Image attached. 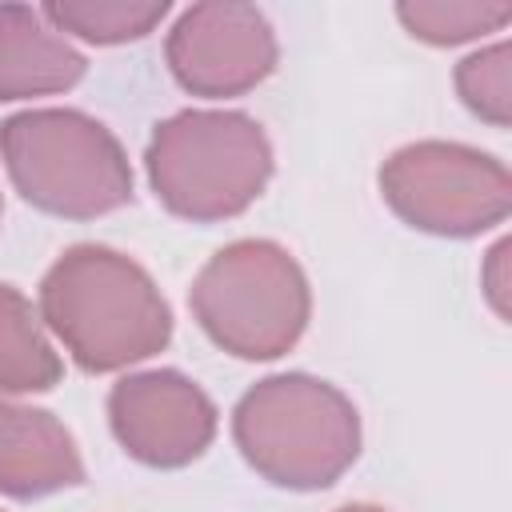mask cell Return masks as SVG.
<instances>
[{"label": "cell", "mask_w": 512, "mask_h": 512, "mask_svg": "<svg viewBox=\"0 0 512 512\" xmlns=\"http://www.w3.org/2000/svg\"><path fill=\"white\" fill-rule=\"evenodd\" d=\"M60 380V356L44 336L40 312L24 292L0 284V392H48Z\"/></svg>", "instance_id": "obj_11"}, {"label": "cell", "mask_w": 512, "mask_h": 512, "mask_svg": "<svg viewBox=\"0 0 512 512\" xmlns=\"http://www.w3.org/2000/svg\"><path fill=\"white\" fill-rule=\"evenodd\" d=\"M388 208L432 236H480L512 212L508 168L456 140H416L380 168Z\"/></svg>", "instance_id": "obj_6"}, {"label": "cell", "mask_w": 512, "mask_h": 512, "mask_svg": "<svg viewBox=\"0 0 512 512\" xmlns=\"http://www.w3.org/2000/svg\"><path fill=\"white\" fill-rule=\"evenodd\" d=\"M40 316L84 372L140 364L172 336V308L156 280L108 244H72L44 272Z\"/></svg>", "instance_id": "obj_1"}, {"label": "cell", "mask_w": 512, "mask_h": 512, "mask_svg": "<svg viewBox=\"0 0 512 512\" xmlns=\"http://www.w3.org/2000/svg\"><path fill=\"white\" fill-rule=\"evenodd\" d=\"M456 92L480 120L508 128L512 124V44L496 40L464 56L456 68Z\"/></svg>", "instance_id": "obj_14"}, {"label": "cell", "mask_w": 512, "mask_h": 512, "mask_svg": "<svg viewBox=\"0 0 512 512\" xmlns=\"http://www.w3.org/2000/svg\"><path fill=\"white\" fill-rule=\"evenodd\" d=\"M164 56L180 88L240 96L276 68V32L256 4L208 0L176 16Z\"/></svg>", "instance_id": "obj_7"}, {"label": "cell", "mask_w": 512, "mask_h": 512, "mask_svg": "<svg viewBox=\"0 0 512 512\" xmlns=\"http://www.w3.org/2000/svg\"><path fill=\"white\" fill-rule=\"evenodd\" d=\"M84 480V460L72 432L44 408L0 396V492L36 500Z\"/></svg>", "instance_id": "obj_9"}, {"label": "cell", "mask_w": 512, "mask_h": 512, "mask_svg": "<svg viewBox=\"0 0 512 512\" xmlns=\"http://www.w3.org/2000/svg\"><path fill=\"white\" fill-rule=\"evenodd\" d=\"M88 60L48 24L40 8L0 4V100L64 92L84 76Z\"/></svg>", "instance_id": "obj_10"}, {"label": "cell", "mask_w": 512, "mask_h": 512, "mask_svg": "<svg viewBox=\"0 0 512 512\" xmlns=\"http://www.w3.org/2000/svg\"><path fill=\"white\" fill-rule=\"evenodd\" d=\"M232 436L264 480L292 492L336 484L360 456L356 404L308 372H280L252 384L236 400Z\"/></svg>", "instance_id": "obj_2"}, {"label": "cell", "mask_w": 512, "mask_h": 512, "mask_svg": "<svg viewBox=\"0 0 512 512\" xmlns=\"http://www.w3.org/2000/svg\"><path fill=\"white\" fill-rule=\"evenodd\" d=\"M404 28L424 44H464L484 32H496L512 20V4H472V0H404L396 8Z\"/></svg>", "instance_id": "obj_13"}, {"label": "cell", "mask_w": 512, "mask_h": 512, "mask_svg": "<svg viewBox=\"0 0 512 512\" xmlns=\"http://www.w3.org/2000/svg\"><path fill=\"white\" fill-rule=\"evenodd\" d=\"M108 424L120 448L148 468H184L216 436V404L176 368L132 372L108 392Z\"/></svg>", "instance_id": "obj_8"}, {"label": "cell", "mask_w": 512, "mask_h": 512, "mask_svg": "<svg viewBox=\"0 0 512 512\" xmlns=\"http://www.w3.org/2000/svg\"><path fill=\"white\" fill-rule=\"evenodd\" d=\"M504 256H508V240H500L492 252H488V296H492V308L500 316H508V304H504Z\"/></svg>", "instance_id": "obj_15"}, {"label": "cell", "mask_w": 512, "mask_h": 512, "mask_svg": "<svg viewBox=\"0 0 512 512\" xmlns=\"http://www.w3.org/2000/svg\"><path fill=\"white\" fill-rule=\"evenodd\" d=\"M0 156L16 192L40 212L92 220L132 200L120 140L76 108H28L0 124Z\"/></svg>", "instance_id": "obj_4"}, {"label": "cell", "mask_w": 512, "mask_h": 512, "mask_svg": "<svg viewBox=\"0 0 512 512\" xmlns=\"http://www.w3.org/2000/svg\"><path fill=\"white\" fill-rule=\"evenodd\" d=\"M336 512H384V508H376V504H344Z\"/></svg>", "instance_id": "obj_16"}, {"label": "cell", "mask_w": 512, "mask_h": 512, "mask_svg": "<svg viewBox=\"0 0 512 512\" xmlns=\"http://www.w3.org/2000/svg\"><path fill=\"white\" fill-rule=\"evenodd\" d=\"M144 164L156 200L172 216L212 224L240 216L264 192L272 144L244 112L184 108L156 124Z\"/></svg>", "instance_id": "obj_3"}, {"label": "cell", "mask_w": 512, "mask_h": 512, "mask_svg": "<svg viewBox=\"0 0 512 512\" xmlns=\"http://www.w3.org/2000/svg\"><path fill=\"white\" fill-rule=\"evenodd\" d=\"M208 340L240 360H276L308 328V276L276 240H232L196 276L188 296Z\"/></svg>", "instance_id": "obj_5"}, {"label": "cell", "mask_w": 512, "mask_h": 512, "mask_svg": "<svg viewBox=\"0 0 512 512\" xmlns=\"http://www.w3.org/2000/svg\"><path fill=\"white\" fill-rule=\"evenodd\" d=\"M56 32H72L92 44H128L148 36L164 16V0H52L40 8Z\"/></svg>", "instance_id": "obj_12"}]
</instances>
